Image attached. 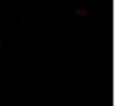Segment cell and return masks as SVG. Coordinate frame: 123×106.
Listing matches in <instances>:
<instances>
[{"instance_id":"6da1fadb","label":"cell","mask_w":123,"mask_h":106,"mask_svg":"<svg viewBox=\"0 0 123 106\" xmlns=\"http://www.w3.org/2000/svg\"><path fill=\"white\" fill-rule=\"evenodd\" d=\"M75 13L80 17H87L88 16V11L85 10V9H77V10H75Z\"/></svg>"},{"instance_id":"7a4b0ae2","label":"cell","mask_w":123,"mask_h":106,"mask_svg":"<svg viewBox=\"0 0 123 106\" xmlns=\"http://www.w3.org/2000/svg\"><path fill=\"white\" fill-rule=\"evenodd\" d=\"M0 48H1V43H0Z\"/></svg>"}]
</instances>
